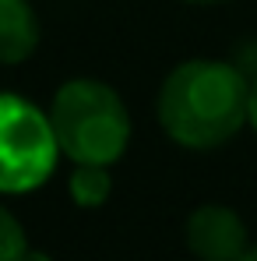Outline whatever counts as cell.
Returning a JSON list of instances; mask_svg holds the SVG:
<instances>
[{
	"label": "cell",
	"mask_w": 257,
	"mask_h": 261,
	"mask_svg": "<svg viewBox=\"0 0 257 261\" xmlns=\"http://www.w3.org/2000/svg\"><path fill=\"white\" fill-rule=\"evenodd\" d=\"M250 78L229 60L194 57L176 64L159 88V127L180 148L212 152L247 124Z\"/></svg>",
	"instance_id": "6da1fadb"
},
{
	"label": "cell",
	"mask_w": 257,
	"mask_h": 261,
	"mask_svg": "<svg viewBox=\"0 0 257 261\" xmlns=\"http://www.w3.org/2000/svg\"><path fill=\"white\" fill-rule=\"evenodd\" d=\"M60 152L71 163L113 166L130 145V113L120 92L99 78H71L49 106Z\"/></svg>",
	"instance_id": "7a4b0ae2"
},
{
	"label": "cell",
	"mask_w": 257,
	"mask_h": 261,
	"mask_svg": "<svg viewBox=\"0 0 257 261\" xmlns=\"http://www.w3.org/2000/svg\"><path fill=\"white\" fill-rule=\"evenodd\" d=\"M60 155L49 113L21 95H0V194L39 191Z\"/></svg>",
	"instance_id": "3957f363"
},
{
	"label": "cell",
	"mask_w": 257,
	"mask_h": 261,
	"mask_svg": "<svg viewBox=\"0 0 257 261\" xmlns=\"http://www.w3.org/2000/svg\"><path fill=\"white\" fill-rule=\"evenodd\" d=\"M187 251L197 261H240L250 247V233L229 205H197L183 226Z\"/></svg>",
	"instance_id": "277c9868"
},
{
	"label": "cell",
	"mask_w": 257,
	"mask_h": 261,
	"mask_svg": "<svg viewBox=\"0 0 257 261\" xmlns=\"http://www.w3.org/2000/svg\"><path fill=\"white\" fill-rule=\"evenodd\" d=\"M39 46V18L28 0H0V64L18 67Z\"/></svg>",
	"instance_id": "5b68a950"
},
{
	"label": "cell",
	"mask_w": 257,
	"mask_h": 261,
	"mask_svg": "<svg viewBox=\"0 0 257 261\" xmlns=\"http://www.w3.org/2000/svg\"><path fill=\"white\" fill-rule=\"evenodd\" d=\"M67 194L78 208H99L113 194V176L109 166H92V163H74L67 176Z\"/></svg>",
	"instance_id": "8992f818"
},
{
	"label": "cell",
	"mask_w": 257,
	"mask_h": 261,
	"mask_svg": "<svg viewBox=\"0 0 257 261\" xmlns=\"http://www.w3.org/2000/svg\"><path fill=\"white\" fill-rule=\"evenodd\" d=\"M28 251V237L25 226L14 219L11 208L0 205V261H21Z\"/></svg>",
	"instance_id": "52a82bcc"
},
{
	"label": "cell",
	"mask_w": 257,
	"mask_h": 261,
	"mask_svg": "<svg viewBox=\"0 0 257 261\" xmlns=\"http://www.w3.org/2000/svg\"><path fill=\"white\" fill-rule=\"evenodd\" d=\"M247 124L254 127L257 134V74L250 78V102H247Z\"/></svg>",
	"instance_id": "ba28073f"
},
{
	"label": "cell",
	"mask_w": 257,
	"mask_h": 261,
	"mask_svg": "<svg viewBox=\"0 0 257 261\" xmlns=\"http://www.w3.org/2000/svg\"><path fill=\"white\" fill-rule=\"evenodd\" d=\"M21 261H53V258H49L46 251H32V247H28V251H25V258H21Z\"/></svg>",
	"instance_id": "9c48e42d"
},
{
	"label": "cell",
	"mask_w": 257,
	"mask_h": 261,
	"mask_svg": "<svg viewBox=\"0 0 257 261\" xmlns=\"http://www.w3.org/2000/svg\"><path fill=\"white\" fill-rule=\"evenodd\" d=\"M240 261H257V244H254V247H247V254H243Z\"/></svg>",
	"instance_id": "30bf717a"
},
{
	"label": "cell",
	"mask_w": 257,
	"mask_h": 261,
	"mask_svg": "<svg viewBox=\"0 0 257 261\" xmlns=\"http://www.w3.org/2000/svg\"><path fill=\"white\" fill-rule=\"evenodd\" d=\"M183 4H222V0H183Z\"/></svg>",
	"instance_id": "8fae6325"
}]
</instances>
